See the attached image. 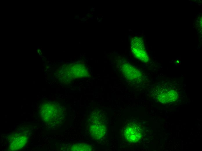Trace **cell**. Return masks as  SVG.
I'll return each instance as SVG.
<instances>
[{"label":"cell","instance_id":"obj_4","mask_svg":"<svg viewBox=\"0 0 202 151\" xmlns=\"http://www.w3.org/2000/svg\"><path fill=\"white\" fill-rule=\"evenodd\" d=\"M131 51L136 57L144 62L148 61L149 57L142 39L134 37L131 41Z\"/></svg>","mask_w":202,"mask_h":151},{"label":"cell","instance_id":"obj_9","mask_svg":"<svg viewBox=\"0 0 202 151\" xmlns=\"http://www.w3.org/2000/svg\"><path fill=\"white\" fill-rule=\"evenodd\" d=\"M68 151H91L92 146L89 144L85 143H77L70 145L67 147Z\"/></svg>","mask_w":202,"mask_h":151},{"label":"cell","instance_id":"obj_5","mask_svg":"<svg viewBox=\"0 0 202 151\" xmlns=\"http://www.w3.org/2000/svg\"><path fill=\"white\" fill-rule=\"evenodd\" d=\"M28 134L27 132L18 131L12 134L8 140L9 149L15 150L23 148L28 141Z\"/></svg>","mask_w":202,"mask_h":151},{"label":"cell","instance_id":"obj_2","mask_svg":"<svg viewBox=\"0 0 202 151\" xmlns=\"http://www.w3.org/2000/svg\"><path fill=\"white\" fill-rule=\"evenodd\" d=\"M99 113L93 115L90 119L89 131L92 136L96 139H101L105 135L107 130V126L104 118Z\"/></svg>","mask_w":202,"mask_h":151},{"label":"cell","instance_id":"obj_8","mask_svg":"<svg viewBox=\"0 0 202 151\" xmlns=\"http://www.w3.org/2000/svg\"><path fill=\"white\" fill-rule=\"evenodd\" d=\"M120 69L125 78L130 80H137L142 76L139 70L128 63H122Z\"/></svg>","mask_w":202,"mask_h":151},{"label":"cell","instance_id":"obj_7","mask_svg":"<svg viewBox=\"0 0 202 151\" xmlns=\"http://www.w3.org/2000/svg\"><path fill=\"white\" fill-rule=\"evenodd\" d=\"M126 139L131 142H136L141 138L142 130L140 127L135 123H129L126 127L124 132Z\"/></svg>","mask_w":202,"mask_h":151},{"label":"cell","instance_id":"obj_3","mask_svg":"<svg viewBox=\"0 0 202 151\" xmlns=\"http://www.w3.org/2000/svg\"><path fill=\"white\" fill-rule=\"evenodd\" d=\"M70 67L73 72L69 68L68 69L67 68H64L59 71L60 78L63 82L69 83V81L73 78L85 77L88 75V71L83 65L74 64Z\"/></svg>","mask_w":202,"mask_h":151},{"label":"cell","instance_id":"obj_1","mask_svg":"<svg viewBox=\"0 0 202 151\" xmlns=\"http://www.w3.org/2000/svg\"><path fill=\"white\" fill-rule=\"evenodd\" d=\"M64 108L59 104L54 102H45L41 104L39 114L42 121L50 126L59 124L65 117Z\"/></svg>","mask_w":202,"mask_h":151},{"label":"cell","instance_id":"obj_6","mask_svg":"<svg viewBox=\"0 0 202 151\" xmlns=\"http://www.w3.org/2000/svg\"><path fill=\"white\" fill-rule=\"evenodd\" d=\"M155 94L158 100L162 103H167L176 101L178 95L174 90L167 87H161L157 89Z\"/></svg>","mask_w":202,"mask_h":151}]
</instances>
